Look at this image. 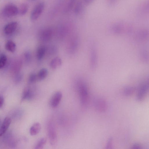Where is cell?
<instances>
[{"instance_id":"1","label":"cell","mask_w":149,"mask_h":149,"mask_svg":"<svg viewBox=\"0 0 149 149\" xmlns=\"http://www.w3.org/2000/svg\"><path fill=\"white\" fill-rule=\"evenodd\" d=\"M77 90L81 105L85 107L88 100V92L86 85L82 82H79L77 85Z\"/></svg>"},{"instance_id":"2","label":"cell","mask_w":149,"mask_h":149,"mask_svg":"<svg viewBox=\"0 0 149 149\" xmlns=\"http://www.w3.org/2000/svg\"><path fill=\"white\" fill-rule=\"evenodd\" d=\"M47 132L50 144L52 146L54 145L57 142V134L54 125L51 121L48 124Z\"/></svg>"},{"instance_id":"3","label":"cell","mask_w":149,"mask_h":149,"mask_svg":"<svg viewBox=\"0 0 149 149\" xmlns=\"http://www.w3.org/2000/svg\"><path fill=\"white\" fill-rule=\"evenodd\" d=\"M3 15L6 17H11L16 15L18 13V9L15 5L10 3L6 5L2 11Z\"/></svg>"},{"instance_id":"4","label":"cell","mask_w":149,"mask_h":149,"mask_svg":"<svg viewBox=\"0 0 149 149\" xmlns=\"http://www.w3.org/2000/svg\"><path fill=\"white\" fill-rule=\"evenodd\" d=\"M45 8V4L43 2L37 4L32 10L30 15V18L33 21L38 19L42 13Z\"/></svg>"},{"instance_id":"5","label":"cell","mask_w":149,"mask_h":149,"mask_svg":"<svg viewBox=\"0 0 149 149\" xmlns=\"http://www.w3.org/2000/svg\"><path fill=\"white\" fill-rule=\"evenodd\" d=\"M93 105L95 109L100 112H103L106 111L107 108L106 101L103 99L97 97L93 100Z\"/></svg>"},{"instance_id":"6","label":"cell","mask_w":149,"mask_h":149,"mask_svg":"<svg viewBox=\"0 0 149 149\" xmlns=\"http://www.w3.org/2000/svg\"><path fill=\"white\" fill-rule=\"evenodd\" d=\"M53 32L52 29L50 28H45L42 30L39 33L40 39L43 41H47L52 37Z\"/></svg>"},{"instance_id":"7","label":"cell","mask_w":149,"mask_h":149,"mask_svg":"<svg viewBox=\"0 0 149 149\" xmlns=\"http://www.w3.org/2000/svg\"><path fill=\"white\" fill-rule=\"evenodd\" d=\"M62 97V94L61 92L58 91L56 92L52 96L50 101L51 107L55 108L58 106L61 102Z\"/></svg>"},{"instance_id":"8","label":"cell","mask_w":149,"mask_h":149,"mask_svg":"<svg viewBox=\"0 0 149 149\" xmlns=\"http://www.w3.org/2000/svg\"><path fill=\"white\" fill-rule=\"evenodd\" d=\"M148 89V85L146 83L143 84L140 87L136 96V99L139 101H142L146 95Z\"/></svg>"},{"instance_id":"9","label":"cell","mask_w":149,"mask_h":149,"mask_svg":"<svg viewBox=\"0 0 149 149\" xmlns=\"http://www.w3.org/2000/svg\"><path fill=\"white\" fill-rule=\"evenodd\" d=\"M35 93L31 88H26L24 90L22 96L21 101L32 99L35 96Z\"/></svg>"},{"instance_id":"10","label":"cell","mask_w":149,"mask_h":149,"mask_svg":"<svg viewBox=\"0 0 149 149\" xmlns=\"http://www.w3.org/2000/svg\"><path fill=\"white\" fill-rule=\"evenodd\" d=\"M17 25L16 22H11L7 24L4 27V31L6 35L12 33L16 30Z\"/></svg>"},{"instance_id":"11","label":"cell","mask_w":149,"mask_h":149,"mask_svg":"<svg viewBox=\"0 0 149 149\" xmlns=\"http://www.w3.org/2000/svg\"><path fill=\"white\" fill-rule=\"evenodd\" d=\"M11 123V120L10 118L7 117L5 118L0 128V136L6 132Z\"/></svg>"},{"instance_id":"12","label":"cell","mask_w":149,"mask_h":149,"mask_svg":"<svg viewBox=\"0 0 149 149\" xmlns=\"http://www.w3.org/2000/svg\"><path fill=\"white\" fill-rule=\"evenodd\" d=\"M41 128L40 124L36 122L34 123L30 127V133L31 135L35 136L38 134L40 132Z\"/></svg>"},{"instance_id":"13","label":"cell","mask_w":149,"mask_h":149,"mask_svg":"<svg viewBox=\"0 0 149 149\" xmlns=\"http://www.w3.org/2000/svg\"><path fill=\"white\" fill-rule=\"evenodd\" d=\"M62 64L61 59L58 57L53 58L50 61V65L51 67L53 69H56L60 67Z\"/></svg>"},{"instance_id":"14","label":"cell","mask_w":149,"mask_h":149,"mask_svg":"<svg viewBox=\"0 0 149 149\" xmlns=\"http://www.w3.org/2000/svg\"><path fill=\"white\" fill-rule=\"evenodd\" d=\"M46 49L43 46L39 47L37 49L36 53V56L38 60L41 59L44 56L45 53Z\"/></svg>"},{"instance_id":"15","label":"cell","mask_w":149,"mask_h":149,"mask_svg":"<svg viewBox=\"0 0 149 149\" xmlns=\"http://www.w3.org/2000/svg\"><path fill=\"white\" fill-rule=\"evenodd\" d=\"M48 74L47 70L45 68L41 69L37 74V80H41L45 79Z\"/></svg>"},{"instance_id":"16","label":"cell","mask_w":149,"mask_h":149,"mask_svg":"<svg viewBox=\"0 0 149 149\" xmlns=\"http://www.w3.org/2000/svg\"><path fill=\"white\" fill-rule=\"evenodd\" d=\"M5 47L8 51L11 52H13L15 50L16 46L15 44L13 41L9 40L6 43Z\"/></svg>"},{"instance_id":"17","label":"cell","mask_w":149,"mask_h":149,"mask_svg":"<svg viewBox=\"0 0 149 149\" xmlns=\"http://www.w3.org/2000/svg\"><path fill=\"white\" fill-rule=\"evenodd\" d=\"M29 8L28 5L26 3L21 4L18 9V13L21 15H25L27 12Z\"/></svg>"},{"instance_id":"18","label":"cell","mask_w":149,"mask_h":149,"mask_svg":"<svg viewBox=\"0 0 149 149\" xmlns=\"http://www.w3.org/2000/svg\"><path fill=\"white\" fill-rule=\"evenodd\" d=\"M47 141V139L45 138H42L40 139L36 144L35 148V149H41L45 144Z\"/></svg>"},{"instance_id":"19","label":"cell","mask_w":149,"mask_h":149,"mask_svg":"<svg viewBox=\"0 0 149 149\" xmlns=\"http://www.w3.org/2000/svg\"><path fill=\"white\" fill-rule=\"evenodd\" d=\"M134 88L132 87H127L124 89L123 91L124 95L126 96H130L134 93Z\"/></svg>"},{"instance_id":"20","label":"cell","mask_w":149,"mask_h":149,"mask_svg":"<svg viewBox=\"0 0 149 149\" xmlns=\"http://www.w3.org/2000/svg\"><path fill=\"white\" fill-rule=\"evenodd\" d=\"M7 61L6 56L4 54L0 56V69L3 68L6 65Z\"/></svg>"},{"instance_id":"21","label":"cell","mask_w":149,"mask_h":149,"mask_svg":"<svg viewBox=\"0 0 149 149\" xmlns=\"http://www.w3.org/2000/svg\"><path fill=\"white\" fill-rule=\"evenodd\" d=\"M82 4L80 2H78L74 8V13L76 15L79 14L82 10Z\"/></svg>"},{"instance_id":"22","label":"cell","mask_w":149,"mask_h":149,"mask_svg":"<svg viewBox=\"0 0 149 149\" xmlns=\"http://www.w3.org/2000/svg\"><path fill=\"white\" fill-rule=\"evenodd\" d=\"M37 80V74L32 73L30 74L29 76L28 81L30 83H33L35 82Z\"/></svg>"},{"instance_id":"23","label":"cell","mask_w":149,"mask_h":149,"mask_svg":"<svg viewBox=\"0 0 149 149\" xmlns=\"http://www.w3.org/2000/svg\"><path fill=\"white\" fill-rule=\"evenodd\" d=\"M113 144V139L112 138H109L107 142L106 147V149L112 148Z\"/></svg>"},{"instance_id":"24","label":"cell","mask_w":149,"mask_h":149,"mask_svg":"<svg viewBox=\"0 0 149 149\" xmlns=\"http://www.w3.org/2000/svg\"><path fill=\"white\" fill-rule=\"evenodd\" d=\"M24 58L26 62H29L31 60V54L28 52H26L24 54Z\"/></svg>"},{"instance_id":"25","label":"cell","mask_w":149,"mask_h":149,"mask_svg":"<svg viewBox=\"0 0 149 149\" xmlns=\"http://www.w3.org/2000/svg\"><path fill=\"white\" fill-rule=\"evenodd\" d=\"M142 148L141 145L138 143H135L133 145L132 148L133 149H141Z\"/></svg>"},{"instance_id":"26","label":"cell","mask_w":149,"mask_h":149,"mask_svg":"<svg viewBox=\"0 0 149 149\" xmlns=\"http://www.w3.org/2000/svg\"><path fill=\"white\" fill-rule=\"evenodd\" d=\"M76 0H70L68 6L69 9H70L72 7V6L75 3Z\"/></svg>"},{"instance_id":"27","label":"cell","mask_w":149,"mask_h":149,"mask_svg":"<svg viewBox=\"0 0 149 149\" xmlns=\"http://www.w3.org/2000/svg\"><path fill=\"white\" fill-rule=\"evenodd\" d=\"M4 99L2 95H0V108L1 107L4 103Z\"/></svg>"},{"instance_id":"28","label":"cell","mask_w":149,"mask_h":149,"mask_svg":"<svg viewBox=\"0 0 149 149\" xmlns=\"http://www.w3.org/2000/svg\"><path fill=\"white\" fill-rule=\"evenodd\" d=\"M85 3L87 4L90 3L93 0H84Z\"/></svg>"},{"instance_id":"29","label":"cell","mask_w":149,"mask_h":149,"mask_svg":"<svg viewBox=\"0 0 149 149\" xmlns=\"http://www.w3.org/2000/svg\"><path fill=\"white\" fill-rule=\"evenodd\" d=\"M29 0L31 1H36V0Z\"/></svg>"}]
</instances>
